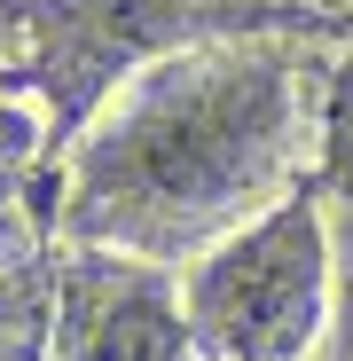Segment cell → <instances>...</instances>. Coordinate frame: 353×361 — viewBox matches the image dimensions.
I'll return each instance as SVG.
<instances>
[{"mask_svg": "<svg viewBox=\"0 0 353 361\" xmlns=\"http://www.w3.org/2000/svg\"><path fill=\"white\" fill-rule=\"evenodd\" d=\"M306 71L290 39L212 32L118 87L63 165V235L118 259H204L299 189Z\"/></svg>", "mask_w": 353, "mask_h": 361, "instance_id": "1", "label": "cell"}, {"mask_svg": "<svg viewBox=\"0 0 353 361\" xmlns=\"http://www.w3.org/2000/svg\"><path fill=\"white\" fill-rule=\"evenodd\" d=\"M330 298H337L330 220L306 180L252 228H235L228 244H212L181 283L204 361H306L330 330Z\"/></svg>", "mask_w": 353, "mask_h": 361, "instance_id": "2", "label": "cell"}, {"mask_svg": "<svg viewBox=\"0 0 353 361\" xmlns=\"http://www.w3.org/2000/svg\"><path fill=\"white\" fill-rule=\"evenodd\" d=\"M220 32V0H32V87L55 134L134 87L149 63Z\"/></svg>", "mask_w": 353, "mask_h": 361, "instance_id": "3", "label": "cell"}, {"mask_svg": "<svg viewBox=\"0 0 353 361\" xmlns=\"http://www.w3.org/2000/svg\"><path fill=\"white\" fill-rule=\"evenodd\" d=\"M55 361H204V353L165 267L79 252L55 267Z\"/></svg>", "mask_w": 353, "mask_h": 361, "instance_id": "4", "label": "cell"}, {"mask_svg": "<svg viewBox=\"0 0 353 361\" xmlns=\"http://www.w3.org/2000/svg\"><path fill=\"white\" fill-rule=\"evenodd\" d=\"M0 361H55V267H0Z\"/></svg>", "mask_w": 353, "mask_h": 361, "instance_id": "5", "label": "cell"}, {"mask_svg": "<svg viewBox=\"0 0 353 361\" xmlns=\"http://www.w3.org/2000/svg\"><path fill=\"white\" fill-rule=\"evenodd\" d=\"M322 189L353 220V55H337L322 79Z\"/></svg>", "mask_w": 353, "mask_h": 361, "instance_id": "6", "label": "cell"}, {"mask_svg": "<svg viewBox=\"0 0 353 361\" xmlns=\"http://www.w3.org/2000/svg\"><path fill=\"white\" fill-rule=\"evenodd\" d=\"M39 142H47V118L32 102H16V94H0V220H8V204L24 197Z\"/></svg>", "mask_w": 353, "mask_h": 361, "instance_id": "7", "label": "cell"}, {"mask_svg": "<svg viewBox=\"0 0 353 361\" xmlns=\"http://www.w3.org/2000/svg\"><path fill=\"white\" fill-rule=\"evenodd\" d=\"M306 361H353V259L337 267V298H330V330Z\"/></svg>", "mask_w": 353, "mask_h": 361, "instance_id": "8", "label": "cell"}, {"mask_svg": "<svg viewBox=\"0 0 353 361\" xmlns=\"http://www.w3.org/2000/svg\"><path fill=\"white\" fill-rule=\"evenodd\" d=\"M345 8H353V0H345Z\"/></svg>", "mask_w": 353, "mask_h": 361, "instance_id": "9", "label": "cell"}]
</instances>
